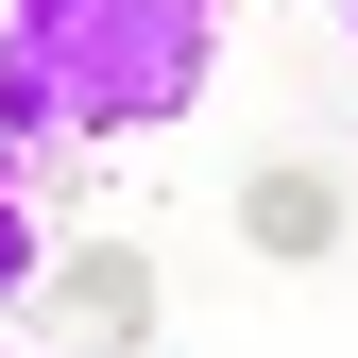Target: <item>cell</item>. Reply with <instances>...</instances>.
<instances>
[{"label":"cell","mask_w":358,"mask_h":358,"mask_svg":"<svg viewBox=\"0 0 358 358\" xmlns=\"http://www.w3.org/2000/svg\"><path fill=\"white\" fill-rule=\"evenodd\" d=\"M239 239L273 256V273H307V256H341V188H324L307 154H273V171L239 188Z\"/></svg>","instance_id":"cell-2"},{"label":"cell","mask_w":358,"mask_h":358,"mask_svg":"<svg viewBox=\"0 0 358 358\" xmlns=\"http://www.w3.org/2000/svg\"><path fill=\"white\" fill-rule=\"evenodd\" d=\"M34 273H52V239H34V205H17V171H0V307H17Z\"/></svg>","instance_id":"cell-4"},{"label":"cell","mask_w":358,"mask_h":358,"mask_svg":"<svg viewBox=\"0 0 358 358\" xmlns=\"http://www.w3.org/2000/svg\"><path fill=\"white\" fill-rule=\"evenodd\" d=\"M222 0H0V171L52 137H171L205 103Z\"/></svg>","instance_id":"cell-1"},{"label":"cell","mask_w":358,"mask_h":358,"mask_svg":"<svg viewBox=\"0 0 358 358\" xmlns=\"http://www.w3.org/2000/svg\"><path fill=\"white\" fill-rule=\"evenodd\" d=\"M34 290H52V307H69L85 341H137V324H154V273H137V256H120V239H85V256H52V273H34Z\"/></svg>","instance_id":"cell-3"},{"label":"cell","mask_w":358,"mask_h":358,"mask_svg":"<svg viewBox=\"0 0 358 358\" xmlns=\"http://www.w3.org/2000/svg\"><path fill=\"white\" fill-rule=\"evenodd\" d=\"M341 52H358V0H341Z\"/></svg>","instance_id":"cell-5"}]
</instances>
